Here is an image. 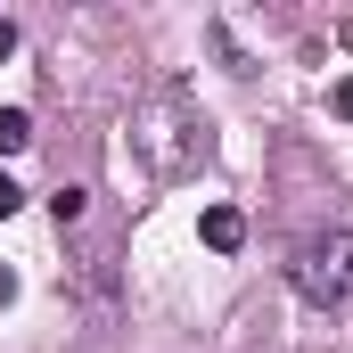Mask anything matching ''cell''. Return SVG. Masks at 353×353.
<instances>
[{"label": "cell", "instance_id": "obj_1", "mask_svg": "<svg viewBox=\"0 0 353 353\" xmlns=\"http://www.w3.org/2000/svg\"><path fill=\"white\" fill-rule=\"evenodd\" d=\"M288 288L304 296V304H345L353 296V230H312L296 255H288Z\"/></svg>", "mask_w": 353, "mask_h": 353}, {"label": "cell", "instance_id": "obj_2", "mask_svg": "<svg viewBox=\"0 0 353 353\" xmlns=\"http://www.w3.org/2000/svg\"><path fill=\"white\" fill-rule=\"evenodd\" d=\"M197 230H205V247H214V255H230V247L247 239V222H239V205H205V222H197Z\"/></svg>", "mask_w": 353, "mask_h": 353}, {"label": "cell", "instance_id": "obj_3", "mask_svg": "<svg viewBox=\"0 0 353 353\" xmlns=\"http://www.w3.org/2000/svg\"><path fill=\"white\" fill-rule=\"evenodd\" d=\"M33 148V115L25 107H0V157H25Z\"/></svg>", "mask_w": 353, "mask_h": 353}, {"label": "cell", "instance_id": "obj_4", "mask_svg": "<svg viewBox=\"0 0 353 353\" xmlns=\"http://www.w3.org/2000/svg\"><path fill=\"white\" fill-rule=\"evenodd\" d=\"M17 205H25V189H17V181L0 173V222H8V214H17Z\"/></svg>", "mask_w": 353, "mask_h": 353}, {"label": "cell", "instance_id": "obj_5", "mask_svg": "<svg viewBox=\"0 0 353 353\" xmlns=\"http://www.w3.org/2000/svg\"><path fill=\"white\" fill-rule=\"evenodd\" d=\"M329 107H337V115H345V123H353V74H345V83H337V90H329Z\"/></svg>", "mask_w": 353, "mask_h": 353}, {"label": "cell", "instance_id": "obj_6", "mask_svg": "<svg viewBox=\"0 0 353 353\" xmlns=\"http://www.w3.org/2000/svg\"><path fill=\"white\" fill-rule=\"evenodd\" d=\"M0 58H17V25L8 17H0Z\"/></svg>", "mask_w": 353, "mask_h": 353}]
</instances>
